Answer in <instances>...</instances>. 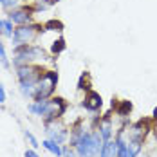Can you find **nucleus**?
I'll return each mask as SVG.
<instances>
[{"mask_svg": "<svg viewBox=\"0 0 157 157\" xmlns=\"http://www.w3.org/2000/svg\"><path fill=\"white\" fill-rule=\"evenodd\" d=\"M101 146H103V137H101L99 130H94V132H85V130H81L78 141L74 144L78 157H96V155H99Z\"/></svg>", "mask_w": 157, "mask_h": 157, "instance_id": "f257e3e1", "label": "nucleus"}, {"mask_svg": "<svg viewBox=\"0 0 157 157\" xmlns=\"http://www.w3.org/2000/svg\"><path fill=\"white\" fill-rule=\"evenodd\" d=\"M13 52H15V58H13V65L15 67H20V65H29L34 60H40L45 56L44 49L38 47V45H18V47H13Z\"/></svg>", "mask_w": 157, "mask_h": 157, "instance_id": "f03ea898", "label": "nucleus"}, {"mask_svg": "<svg viewBox=\"0 0 157 157\" xmlns=\"http://www.w3.org/2000/svg\"><path fill=\"white\" fill-rule=\"evenodd\" d=\"M56 83H58V72H54V71H44V76L38 79V83H36V87H34L33 101L47 99L49 96L54 92Z\"/></svg>", "mask_w": 157, "mask_h": 157, "instance_id": "7ed1b4c3", "label": "nucleus"}, {"mask_svg": "<svg viewBox=\"0 0 157 157\" xmlns=\"http://www.w3.org/2000/svg\"><path fill=\"white\" fill-rule=\"evenodd\" d=\"M44 29L40 25H33V24H25V25H18L13 33V47L18 45H29V42H33L36 38L38 33H42Z\"/></svg>", "mask_w": 157, "mask_h": 157, "instance_id": "20e7f679", "label": "nucleus"}, {"mask_svg": "<svg viewBox=\"0 0 157 157\" xmlns=\"http://www.w3.org/2000/svg\"><path fill=\"white\" fill-rule=\"evenodd\" d=\"M42 67L38 65H20L16 67V76H18V81L20 83H38V79L42 78Z\"/></svg>", "mask_w": 157, "mask_h": 157, "instance_id": "39448f33", "label": "nucleus"}, {"mask_svg": "<svg viewBox=\"0 0 157 157\" xmlns=\"http://www.w3.org/2000/svg\"><path fill=\"white\" fill-rule=\"evenodd\" d=\"M65 110H67V105H65V101H63L62 98L47 99V105H45V110H44L42 117L45 121H54V119H58L60 116L65 114Z\"/></svg>", "mask_w": 157, "mask_h": 157, "instance_id": "423d86ee", "label": "nucleus"}, {"mask_svg": "<svg viewBox=\"0 0 157 157\" xmlns=\"http://www.w3.org/2000/svg\"><path fill=\"white\" fill-rule=\"evenodd\" d=\"M45 134H47V139H52V141H56L58 144H62L67 139L65 126L60 125V123H56V119L54 121H45Z\"/></svg>", "mask_w": 157, "mask_h": 157, "instance_id": "0eeeda50", "label": "nucleus"}, {"mask_svg": "<svg viewBox=\"0 0 157 157\" xmlns=\"http://www.w3.org/2000/svg\"><path fill=\"white\" fill-rule=\"evenodd\" d=\"M7 18L13 24H16V25H25V24L31 22V9H27V7H16V9L7 13Z\"/></svg>", "mask_w": 157, "mask_h": 157, "instance_id": "6e6552de", "label": "nucleus"}, {"mask_svg": "<svg viewBox=\"0 0 157 157\" xmlns=\"http://www.w3.org/2000/svg\"><path fill=\"white\" fill-rule=\"evenodd\" d=\"M101 105H103V99H101V96L98 94V92H89V94L85 96V99H83V107H85V110H89V112L99 110Z\"/></svg>", "mask_w": 157, "mask_h": 157, "instance_id": "1a4fd4ad", "label": "nucleus"}, {"mask_svg": "<svg viewBox=\"0 0 157 157\" xmlns=\"http://www.w3.org/2000/svg\"><path fill=\"white\" fill-rule=\"evenodd\" d=\"M99 157H117V141H116V139H114V141H112V139L103 141Z\"/></svg>", "mask_w": 157, "mask_h": 157, "instance_id": "9d476101", "label": "nucleus"}, {"mask_svg": "<svg viewBox=\"0 0 157 157\" xmlns=\"http://www.w3.org/2000/svg\"><path fill=\"white\" fill-rule=\"evenodd\" d=\"M13 33H15V29H13V22L9 20V18H0V34L2 36H6V38H13Z\"/></svg>", "mask_w": 157, "mask_h": 157, "instance_id": "9b49d317", "label": "nucleus"}, {"mask_svg": "<svg viewBox=\"0 0 157 157\" xmlns=\"http://www.w3.org/2000/svg\"><path fill=\"white\" fill-rule=\"evenodd\" d=\"M141 141H136V139H130L126 143V157H137L141 152Z\"/></svg>", "mask_w": 157, "mask_h": 157, "instance_id": "f8f14e48", "label": "nucleus"}, {"mask_svg": "<svg viewBox=\"0 0 157 157\" xmlns=\"http://www.w3.org/2000/svg\"><path fill=\"white\" fill-rule=\"evenodd\" d=\"M42 146H44L47 152H51L52 155H56V157L62 155V146H60L56 141H52V139H45V141H42Z\"/></svg>", "mask_w": 157, "mask_h": 157, "instance_id": "ddd939ff", "label": "nucleus"}, {"mask_svg": "<svg viewBox=\"0 0 157 157\" xmlns=\"http://www.w3.org/2000/svg\"><path fill=\"white\" fill-rule=\"evenodd\" d=\"M99 134H101V137H103V141H109L112 139V123L110 121H103L101 125H99Z\"/></svg>", "mask_w": 157, "mask_h": 157, "instance_id": "4468645a", "label": "nucleus"}, {"mask_svg": "<svg viewBox=\"0 0 157 157\" xmlns=\"http://www.w3.org/2000/svg\"><path fill=\"white\" fill-rule=\"evenodd\" d=\"M116 141H117V157H126V139H125V134H119Z\"/></svg>", "mask_w": 157, "mask_h": 157, "instance_id": "2eb2a0df", "label": "nucleus"}, {"mask_svg": "<svg viewBox=\"0 0 157 157\" xmlns=\"http://www.w3.org/2000/svg\"><path fill=\"white\" fill-rule=\"evenodd\" d=\"M130 110H132V103L130 101H121V107L117 109V114L121 116V117H125L130 114Z\"/></svg>", "mask_w": 157, "mask_h": 157, "instance_id": "dca6fc26", "label": "nucleus"}, {"mask_svg": "<svg viewBox=\"0 0 157 157\" xmlns=\"http://www.w3.org/2000/svg\"><path fill=\"white\" fill-rule=\"evenodd\" d=\"M63 49H65V42H63V38H60V40H56V42H52L51 52H52V54H60Z\"/></svg>", "mask_w": 157, "mask_h": 157, "instance_id": "f3484780", "label": "nucleus"}, {"mask_svg": "<svg viewBox=\"0 0 157 157\" xmlns=\"http://www.w3.org/2000/svg\"><path fill=\"white\" fill-rule=\"evenodd\" d=\"M18 4H20V0H0V6H2L4 9H9V11L16 9Z\"/></svg>", "mask_w": 157, "mask_h": 157, "instance_id": "a211bd4d", "label": "nucleus"}, {"mask_svg": "<svg viewBox=\"0 0 157 157\" xmlns=\"http://www.w3.org/2000/svg\"><path fill=\"white\" fill-rule=\"evenodd\" d=\"M0 63L6 67V69H9V60H7V54H6V47H4V42L0 40Z\"/></svg>", "mask_w": 157, "mask_h": 157, "instance_id": "6ab92c4d", "label": "nucleus"}, {"mask_svg": "<svg viewBox=\"0 0 157 157\" xmlns=\"http://www.w3.org/2000/svg\"><path fill=\"white\" fill-rule=\"evenodd\" d=\"M24 136H25V139L29 141V144H31V148H34V150H36V148L40 146V143H38V139H36V137L33 136V134L29 132V130H25V134H24Z\"/></svg>", "mask_w": 157, "mask_h": 157, "instance_id": "aec40b11", "label": "nucleus"}, {"mask_svg": "<svg viewBox=\"0 0 157 157\" xmlns=\"http://www.w3.org/2000/svg\"><path fill=\"white\" fill-rule=\"evenodd\" d=\"M62 24L60 22H56V20H51V22H47L45 24V29H49V31H62Z\"/></svg>", "mask_w": 157, "mask_h": 157, "instance_id": "412c9836", "label": "nucleus"}, {"mask_svg": "<svg viewBox=\"0 0 157 157\" xmlns=\"http://www.w3.org/2000/svg\"><path fill=\"white\" fill-rule=\"evenodd\" d=\"M24 157H40V155H38V152H36L34 148H27L25 154H24Z\"/></svg>", "mask_w": 157, "mask_h": 157, "instance_id": "4be33fe9", "label": "nucleus"}, {"mask_svg": "<svg viewBox=\"0 0 157 157\" xmlns=\"http://www.w3.org/2000/svg\"><path fill=\"white\" fill-rule=\"evenodd\" d=\"M6 89H4V85H2V81H0V103H6Z\"/></svg>", "mask_w": 157, "mask_h": 157, "instance_id": "5701e85b", "label": "nucleus"}, {"mask_svg": "<svg viewBox=\"0 0 157 157\" xmlns=\"http://www.w3.org/2000/svg\"><path fill=\"white\" fill-rule=\"evenodd\" d=\"M62 155H65V157H72V155H74V152H72V150H69L67 146H63V148H62Z\"/></svg>", "mask_w": 157, "mask_h": 157, "instance_id": "b1692460", "label": "nucleus"}, {"mask_svg": "<svg viewBox=\"0 0 157 157\" xmlns=\"http://www.w3.org/2000/svg\"><path fill=\"white\" fill-rule=\"evenodd\" d=\"M154 119H155V121H157V107H155V109H154Z\"/></svg>", "mask_w": 157, "mask_h": 157, "instance_id": "393cba45", "label": "nucleus"}]
</instances>
